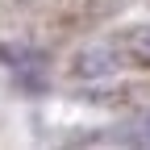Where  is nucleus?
Masks as SVG:
<instances>
[{"label": "nucleus", "instance_id": "nucleus-1", "mask_svg": "<svg viewBox=\"0 0 150 150\" xmlns=\"http://www.w3.org/2000/svg\"><path fill=\"white\" fill-rule=\"evenodd\" d=\"M79 79H96V75H108L117 71V54H112V46H88L75 54V67H71Z\"/></svg>", "mask_w": 150, "mask_h": 150}, {"label": "nucleus", "instance_id": "nucleus-2", "mask_svg": "<svg viewBox=\"0 0 150 150\" xmlns=\"http://www.w3.org/2000/svg\"><path fill=\"white\" fill-rule=\"evenodd\" d=\"M125 54H134L138 63L150 67V25H138V29L125 33Z\"/></svg>", "mask_w": 150, "mask_h": 150}]
</instances>
